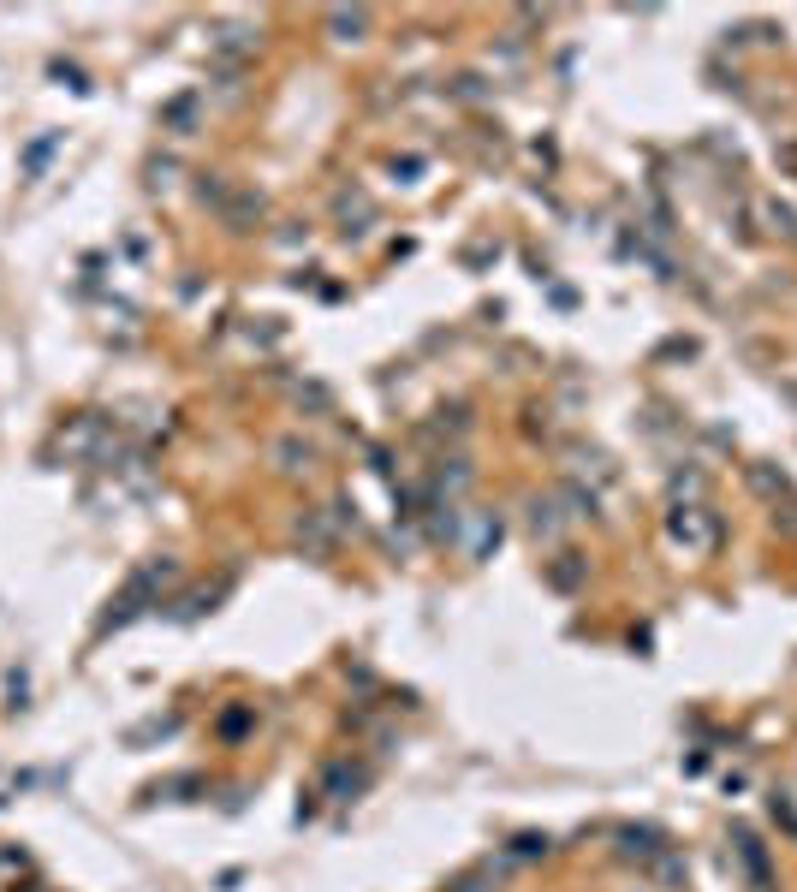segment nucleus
I'll list each match as a JSON object with an SVG mask.
<instances>
[{
    "mask_svg": "<svg viewBox=\"0 0 797 892\" xmlns=\"http://www.w3.org/2000/svg\"><path fill=\"white\" fill-rule=\"evenodd\" d=\"M215 209H221V221L238 226V232H250V226L262 221V197H256V191H221Z\"/></svg>",
    "mask_w": 797,
    "mask_h": 892,
    "instance_id": "1",
    "label": "nucleus"
},
{
    "mask_svg": "<svg viewBox=\"0 0 797 892\" xmlns=\"http://www.w3.org/2000/svg\"><path fill=\"white\" fill-rule=\"evenodd\" d=\"M268 458H274V470H286V476H304V470L316 464V446L298 441V435H280V441L268 446Z\"/></svg>",
    "mask_w": 797,
    "mask_h": 892,
    "instance_id": "2",
    "label": "nucleus"
},
{
    "mask_svg": "<svg viewBox=\"0 0 797 892\" xmlns=\"http://www.w3.org/2000/svg\"><path fill=\"white\" fill-rule=\"evenodd\" d=\"M298 542H304L310 554H328V548H334V524H328L322 512H304V518H298Z\"/></svg>",
    "mask_w": 797,
    "mask_h": 892,
    "instance_id": "3",
    "label": "nucleus"
},
{
    "mask_svg": "<svg viewBox=\"0 0 797 892\" xmlns=\"http://www.w3.org/2000/svg\"><path fill=\"white\" fill-rule=\"evenodd\" d=\"M560 524H566V518H560V500H536V506H530V530H536L542 542H554Z\"/></svg>",
    "mask_w": 797,
    "mask_h": 892,
    "instance_id": "4",
    "label": "nucleus"
},
{
    "mask_svg": "<svg viewBox=\"0 0 797 892\" xmlns=\"http://www.w3.org/2000/svg\"><path fill=\"white\" fill-rule=\"evenodd\" d=\"M256 36H262V30H244V24H221V30H215V48H221V54H250V48H256Z\"/></svg>",
    "mask_w": 797,
    "mask_h": 892,
    "instance_id": "5",
    "label": "nucleus"
},
{
    "mask_svg": "<svg viewBox=\"0 0 797 892\" xmlns=\"http://www.w3.org/2000/svg\"><path fill=\"white\" fill-rule=\"evenodd\" d=\"M328 30H334V36H340V42H357V36H363V30H369V12H328Z\"/></svg>",
    "mask_w": 797,
    "mask_h": 892,
    "instance_id": "6",
    "label": "nucleus"
},
{
    "mask_svg": "<svg viewBox=\"0 0 797 892\" xmlns=\"http://www.w3.org/2000/svg\"><path fill=\"white\" fill-rule=\"evenodd\" d=\"M191 119H197V96H179V102H173V108H167V125H173V131H179V137H185V131H191Z\"/></svg>",
    "mask_w": 797,
    "mask_h": 892,
    "instance_id": "7",
    "label": "nucleus"
},
{
    "mask_svg": "<svg viewBox=\"0 0 797 892\" xmlns=\"http://www.w3.org/2000/svg\"><path fill=\"white\" fill-rule=\"evenodd\" d=\"M768 221L780 226V232H792V238H797V215H792V209H780V203H768Z\"/></svg>",
    "mask_w": 797,
    "mask_h": 892,
    "instance_id": "8",
    "label": "nucleus"
},
{
    "mask_svg": "<svg viewBox=\"0 0 797 892\" xmlns=\"http://www.w3.org/2000/svg\"><path fill=\"white\" fill-rule=\"evenodd\" d=\"M149 185L167 191V185H173V161H155V167H149Z\"/></svg>",
    "mask_w": 797,
    "mask_h": 892,
    "instance_id": "9",
    "label": "nucleus"
},
{
    "mask_svg": "<svg viewBox=\"0 0 797 892\" xmlns=\"http://www.w3.org/2000/svg\"><path fill=\"white\" fill-rule=\"evenodd\" d=\"M536 851H548V839H536V833H524V839L512 845V857H536Z\"/></svg>",
    "mask_w": 797,
    "mask_h": 892,
    "instance_id": "10",
    "label": "nucleus"
},
{
    "mask_svg": "<svg viewBox=\"0 0 797 892\" xmlns=\"http://www.w3.org/2000/svg\"><path fill=\"white\" fill-rule=\"evenodd\" d=\"M453 892H488V875H464Z\"/></svg>",
    "mask_w": 797,
    "mask_h": 892,
    "instance_id": "11",
    "label": "nucleus"
}]
</instances>
